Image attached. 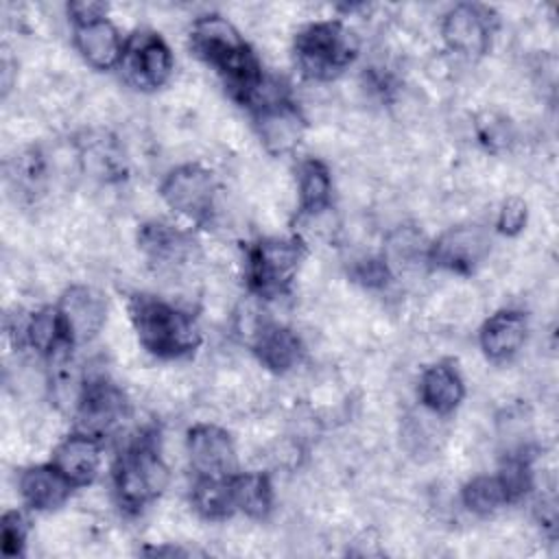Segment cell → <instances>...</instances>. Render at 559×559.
<instances>
[{"label":"cell","mask_w":559,"mask_h":559,"mask_svg":"<svg viewBox=\"0 0 559 559\" xmlns=\"http://www.w3.org/2000/svg\"><path fill=\"white\" fill-rule=\"evenodd\" d=\"M138 245L151 262L164 269L188 262L194 249V240L186 231L164 221L144 223L138 231Z\"/></svg>","instance_id":"cell-16"},{"label":"cell","mask_w":559,"mask_h":559,"mask_svg":"<svg viewBox=\"0 0 559 559\" xmlns=\"http://www.w3.org/2000/svg\"><path fill=\"white\" fill-rule=\"evenodd\" d=\"M74 48L83 61L96 70H111L120 66L124 52V39L118 28L107 20H92L83 24H72Z\"/></svg>","instance_id":"cell-15"},{"label":"cell","mask_w":559,"mask_h":559,"mask_svg":"<svg viewBox=\"0 0 559 559\" xmlns=\"http://www.w3.org/2000/svg\"><path fill=\"white\" fill-rule=\"evenodd\" d=\"M491 33L489 11L478 4H456L441 22L445 46L467 59H478L489 50Z\"/></svg>","instance_id":"cell-10"},{"label":"cell","mask_w":559,"mask_h":559,"mask_svg":"<svg viewBox=\"0 0 559 559\" xmlns=\"http://www.w3.org/2000/svg\"><path fill=\"white\" fill-rule=\"evenodd\" d=\"M231 498L236 511L253 518L264 520L273 509V485L266 474L262 472H242L229 476Z\"/></svg>","instance_id":"cell-23"},{"label":"cell","mask_w":559,"mask_h":559,"mask_svg":"<svg viewBox=\"0 0 559 559\" xmlns=\"http://www.w3.org/2000/svg\"><path fill=\"white\" fill-rule=\"evenodd\" d=\"M129 317L140 345L157 358H181L201 345L194 319L159 297H131Z\"/></svg>","instance_id":"cell-2"},{"label":"cell","mask_w":559,"mask_h":559,"mask_svg":"<svg viewBox=\"0 0 559 559\" xmlns=\"http://www.w3.org/2000/svg\"><path fill=\"white\" fill-rule=\"evenodd\" d=\"M22 334L35 352L48 358H61L68 354L70 347H74L66 334L57 306H44L37 312L28 314L22 325Z\"/></svg>","instance_id":"cell-21"},{"label":"cell","mask_w":559,"mask_h":559,"mask_svg":"<svg viewBox=\"0 0 559 559\" xmlns=\"http://www.w3.org/2000/svg\"><path fill=\"white\" fill-rule=\"evenodd\" d=\"M120 68L133 87L151 92L168 83L175 61L168 44L157 33L138 31L124 39Z\"/></svg>","instance_id":"cell-8"},{"label":"cell","mask_w":559,"mask_h":559,"mask_svg":"<svg viewBox=\"0 0 559 559\" xmlns=\"http://www.w3.org/2000/svg\"><path fill=\"white\" fill-rule=\"evenodd\" d=\"M68 15L72 24H83L92 20L107 17V4L105 2H94V0H81V2H70L68 4Z\"/></svg>","instance_id":"cell-30"},{"label":"cell","mask_w":559,"mask_h":559,"mask_svg":"<svg viewBox=\"0 0 559 559\" xmlns=\"http://www.w3.org/2000/svg\"><path fill=\"white\" fill-rule=\"evenodd\" d=\"M489 253V236L474 225L450 227L430 247L428 260L445 271L467 275Z\"/></svg>","instance_id":"cell-11"},{"label":"cell","mask_w":559,"mask_h":559,"mask_svg":"<svg viewBox=\"0 0 559 559\" xmlns=\"http://www.w3.org/2000/svg\"><path fill=\"white\" fill-rule=\"evenodd\" d=\"M159 194L173 212L201 225L214 214L216 181L201 164H181L164 177Z\"/></svg>","instance_id":"cell-7"},{"label":"cell","mask_w":559,"mask_h":559,"mask_svg":"<svg viewBox=\"0 0 559 559\" xmlns=\"http://www.w3.org/2000/svg\"><path fill=\"white\" fill-rule=\"evenodd\" d=\"M526 218H528V210H526V203L518 197H511L502 203L500 212H498V221H496V227L500 234L504 236H515L522 231V227L526 225Z\"/></svg>","instance_id":"cell-29"},{"label":"cell","mask_w":559,"mask_h":559,"mask_svg":"<svg viewBox=\"0 0 559 559\" xmlns=\"http://www.w3.org/2000/svg\"><path fill=\"white\" fill-rule=\"evenodd\" d=\"M306 245L297 236L258 240L247 253L249 288L264 299L288 293L306 260Z\"/></svg>","instance_id":"cell-5"},{"label":"cell","mask_w":559,"mask_h":559,"mask_svg":"<svg viewBox=\"0 0 559 559\" xmlns=\"http://www.w3.org/2000/svg\"><path fill=\"white\" fill-rule=\"evenodd\" d=\"M190 44L194 55L223 79L227 92L242 105H251L264 74L238 28L218 13L201 15L190 28Z\"/></svg>","instance_id":"cell-1"},{"label":"cell","mask_w":559,"mask_h":559,"mask_svg":"<svg viewBox=\"0 0 559 559\" xmlns=\"http://www.w3.org/2000/svg\"><path fill=\"white\" fill-rule=\"evenodd\" d=\"M100 439L79 430L61 439L50 459V463L68 478L72 487L92 485L100 472Z\"/></svg>","instance_id":"cell-14"},{"label":"cell","mask_w":559,"mask_h":559,"mask_svg":"<svg viewBox=\"0 0 559 559\" xmlns=\"http://www.w3.org/2000/svg\"><path fill=\"white\" fill-rule=\"evenodd\" d=\"M293 50L304 76L312 81H332L356 61L360 41L343 22L321 20L297 31Z\"/></svg>","instance_id":"cell-3"},{"label":"cell","mask_w":559,"mask_h":559,"mask_svg":"<svg viewBox=\"0 0 559 559\" xmlns=\"http://www.w3.org/2000/svg\"><path fill=\"white\" fill-rule=\"evenodd\" d=\"M297 192L301 216H314L328 210L332 199V177L321 159L310 157L297 166Z\"/></svg>","instance_id":"cell-22"},{"label":"cell","mask_w":559,"mask_h":559,"mask_svg":"<svg viewBox=\"0 0 559 559\" xmlns=\"http://www.w3.org/2000/svg\"><path fill=\"white\" fill-rule=\"evenodd\" d=\"M249 107H253L258 138L271 155H286L299 146L306 133V118L286 92L275 85L266 90L264 81Z\"/></svg>","instance_id":"cell-6"},{"label":"cell","mask_w":559,"mask_h":559,"mask_svg":"<svg viewBox=\"0 0 559 559\" xmlns=\"http://www.w3.org/2000/svg\"><path fill=\"white\" fill-rule=\"evenodd\" d=\"M17 487L24 504L35 511H52L61 507L74 489L52 463L26 467L20 474Z\"/></svg>","instance_id":"cell-19"},{"label":"cell","mask_w":559,"mask_h":559,"mask_svg":"<svg viewBox=\"0 0 559 559\" xmlns=\"http://www.w3.org/2000/svg\"><path fill=\"white\" fill-rule=\"evenodd\" d=\"M483 354L493 362L511 360L526 341V319L520 310L493 312L478 332Z\"/></svg>","instance_id":"cell-17"},{"label":"cell","mask_w":559,"mask_h":559,"mask_svg":"<svg viewBox=\"0 0 559 559\" xmlns=\"http://www.w3.org/2000/svg\"><path fill=\"white\" fill-rule=\"evenodd\" d=\"M168 485V467L157 450L155 437H135L116 459L114 491L124 511H140L162 496Z\"/></svg>","instance_id":"cell-4"},{"label":"cell","mask_w":559,"mask_h":559,"mask_svg":"<svg viewBox=\"0 0 559 559\" xmlns=\"http://www.w3.org/2000/svg\"><path fill=\"white\" fill-rule=\"evenodd\" d=\"M229 476H197L190 498L203 518L225 520L236 513Z\"/></svg>","instance_id":"cell-24"},{"label":"cell","mask_w":559,"mask_h":559,"mask_svg":"<svg viewBox=\"0 0 559 559\" xmlns=\"http://www.w3.org/2000/svg\"><path fill=\"white\" fill-rule=\"evenodd\" d=\"M28 522L20 511H7L0 520V550L4 557H22L26 548Z\"/></svg>","instance_id":"cell-26"},{"label":"cell","mask_w":559,"mask_h":559,"mask_svg":"<svg viewBox=\"0 0 559 559\" xmlns=\"http://www.w3.org/2000/svg\"><path fill=\"white\" fill-rule=\"evenodd\" d=\"M461 498H463V504H465L469 511L480 513V515L493 513V511H498L500 507L513 502L511 491H509V487L504 485V480L500 478V474L472 478V480L463 487Z\"/></svg>","instance_id":"cell-25"},{"label":"cell","mask_w":559,"mask_h":559,"mask_svg":"<svg viewBox=\"0 0 559 559\" xmlns=\"http://www.w3.org/2000/svg\"><path fill=\"white\" fill-rule=\"evenodd\" d=\"M476 131H478L480 142L491 151L504 148L511 142L509 120H504L496 114H483V118L476 122Z\"/></svg>","instance_id":"cell-27"},{"label":"cell","mask_w":559,"mask_h":559,"mask_svg":"<svg viewBox=\"0 0 559 559\" xmlns=\"http://www.w3.org/2000/svg\"><path fill=\"white\" fill-rule=\"evenodd\" d=\"M253 354L273 373H286L293 369L304 354L301 338L286 325L262 323L253 334Z\"/></svg>","instance_id":"cell-18"},{"label":"cell","mask_w":559,"mask_h":559,"mask_svg":"<svg viewBox=\"0 0 559 559\" xmlns=\"http://www.w3.org/2000/svg\"><path fill=\"white\" fill-rule=\"evenodd\" d=\"M352 277L367 288H382L391 280V269L382 258H365L354 264Z\"/></svg>","instance_id":"cell-28"},{"label":"cell","mask_w":559,"mask_h":559,"mask_svg":"<svg viewBox=\"0 0 559 559\" xmlns=\"http://www.w3.org/2000/svg\"><path fill=\"white\" fill-rule=\"evenodd\" d=\"M465 397V384L461 373L450 362L430 365L419 378V400L421 404L437 413L450 415Z\"/></svg>","instance_id":"cell-20"},{"label":"cell","mask_w":559,"mask_h":559,"mask_svg":"<svg viewBox=\"0 0 559 559\" xmlns=\"http://www.w3.org/2000/svg\"><path fill=\"white\" fill-rule=\"evenodd\" d=\"M129 415V402L120 386L105 378L87 380L76 402V430L103 439Z\"/></svg>","instance_id":"cell-9"},{"label":"cell","mask_w":559,"mask_h":559,"mask_svg":"<svg viewBox=\"0 0 559 559\" xmlns=\"http://www.w3.org/2000/svg\"><path fill=\"white\" fill-rule=\"evenodd\" d=\"M142 552H146V555H170V557H175V555H188L186 550H181V548H177V546H155V548H144Z\"/></svg>","instance_id":"cell-31"},{"label":"cell","mask_w":559,"mask_h":559,"mask_svg":"<svg viewBox=\"0 0 559 559\" xmlns=\"http://www.w3.org/2000/svg\"><path fill=\"white\" fill-rule=\"evenodd\" d=\"M188 456L197 476H229L236 472L231 435L214 424H197L188 430Z\"/></svg>","instance_id":"cell-13"},{"label":"cell","mask_w":559,"mask_h":559,"mask_svg":"<svg viewBox=\"0 0 559 559\" xmlns=\"http://www.w3.org/2000/svg\"><path fill=\"white\" fill-rule=\"evenodd\" d=\"M57 310L72 345L92 341L107 321V301L92 286H70L63 290Z\"/></svg>","instance_id":"cell-12"}]
</instances>
